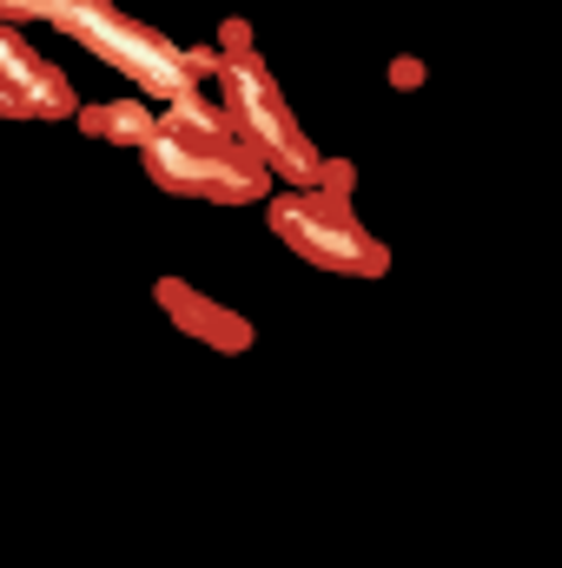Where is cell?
Returning <instances> with one entry per match:
<instances>
[{
	"instance_id": "obj_1",
	"label": "cell",
	"mask_w": 562,
	"mask_h": 568,
	"mask_svg": "<svg viewBox=\"0 0 562 568\" xmlns=\"http://www.w3.org/2000/svg\"><path fill=\"white\" fill-rule=\"evenodd\" d=\"M13 13H47L53 27H67L73 40H87L100 60H113L120 73H133L140 87H152L165 106L172 100H185V93H199V53H179V47H165L159 33H145L133 20H120L107 0H7Z\"/></svg>"
},
{
	"instance_id": "obj_2",
	"label": "cell",
	"mask_w": 562,
	"mask_h": 568,
	"mask_svg": "<svg viewBox=\"0 0 562 568\" xmlns=\"http://www.w3.org/2000/svg\"><path fill=\"white\" fill-rule=\"evenodd\" d=\"M140 152H145V172L165 192H199V199H225V205H245V199L265 192V159H245L232 145H199L165 126Z\"/></svg>"
},
{
	"instance_id": "obj_3",
	"label": "cell",
	"mask_w": 562,
	"mask_h": 568,
	"mask_svg": "<svg viewBox=\"0 0 562 568\" xmlns=\"http://www.w3.org/2000/svg\"><path fill=\"white\" fill-rule=\"evenodd\" d=\"M272 225H279V239L291 252H304V258L324 265V272H358V278H371V272L391 265L384 245H378L371 232H358L338 199H279V205H272Z\"/></svg>"
},
{
	"instance_id": "obj_4",
	"label": "cell",
	"mask_w": 562,
	"mask_h": 568,
	"mask_svg": "<svg viewBox=\"0 0 562 568\" xmlns=\"http://www.w3.org/2000/svg\"><path fill=\"white\" fill-rule=\"evenodd\" d=\"M225 93H232V113H239L245 140L259 145V159H265L272 172H284V179L311 185V179H318V152H311V140L291 126V113L279 106L265 67H259V60H232V67H225Z\"/></svg>"
},
{
	"instance_id": "obj_5",
	"label": "cell",
	"mask_w": 562,
	"mask_h": 568,
	"mask_svg": "<svg viewBox=\"0 0 562 568\" xmlns=\"http://www.w3.org/2000/svg\"><path fill=\"white\" fill-rule=\"evenodd\" d=\"M0 80H7V113H73V93H67V80L53 73V67H40L33 53H27V40L7 27L0 33Z\"/></svg>"
},
{
	"instance_id": "obj_6",
	"label": "cell",
	"mask_w": 562,
	"mask_h": 568,
	"mask_svg": "<svg viewBox=\"0 0 562 568\" xmlns=\"http://www.w3.org/2000/svg\"><path fill=\"white\" fill-rule=\"evenodd\" d=\"M145 126H159V120H145L140 106H107V113H93V120H87V133H107V140H133V145L152 140Z\"/></svg>"
}]
</instances>
